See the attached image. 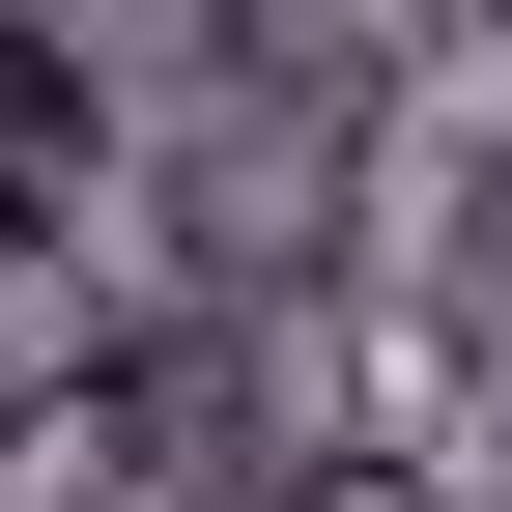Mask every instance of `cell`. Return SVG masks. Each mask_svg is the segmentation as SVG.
I'll return each instance as SVG.
<instances>
[{
	"label": "cell",
	"instance_id": "cell-1",
	"mask_svg": "<svg viewBox=\"0 0 512 512\" xmlns=\"http://www.w3.org/2000/svg\"><path fill=\"white\" fill-rule=\"evenodd\" d=\"M370 512H512V484H370Z\"/></svg>",
	"mask_w": 512,
	"mask_h": 512
}]
</instances>
